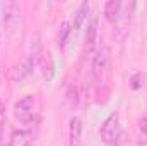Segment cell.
Segmentation results:
<instances>
[{
  "label": "cell",
  "instance_id": "6",
  "mask_svg": "<svg viewBox=\"0 0 147 146\" xmlns=\"http://www.w3.org/2000/svg\"><path fill=\"white\" fill-rule=\"evenodd\" d=\"M96 40H98V16L92 14L91 21L87 23V29H86V45H87V50H91V52L94 50Z\"/></svg>",
  "mask_w": 147,
  "mask_h": 146
},
{
  "label": "cell",
  "instance_id": "4",
  "mask_svg": "<svg viewBox=\"0 0 147 146\" xmlns=\"http://www.w3.org/2000/svg\"><path fill=\"white\" fill-rule=\"evenodd\" d=\"M36 67V64L29 59V57H26L24 60H21L19 64H16L12 69H10V72H9V77H10V81L12 83H22L29 74L33 72V69Z\"/></svg>",
  "mask_w": 147,
  "mask_h": 146
},
{
  "label": "cell",
  "instance_id": "1",
  "mask_svg": "<svg viewBox=\"0 0 147 146\" xmlns=\"http://www.w3.org/2000/svg\"><path fill=\"white\" fill-rule=\"evenodd\" d=\"M2 26L7 35H14L21 26V9L16 2H5L2 10Z\"/></svg>",
  "mask_w": 147,
  "mask_h": 146
},
{
  "label": "cell",
  "instance_id": "11",
  "mask_svg": "<svg viewBox=\"0 0 147 146\" xmlns=\"http://www.w3.org/2000/svg\"><path fill=\"white\" fill-rule=\"evenodd\" d=\"M41 72L46 81H51L55 77V64H53V57L50 53H46V57L41 60Z\"/></svg>",
  "mask_w": 147,
  "mask_h": 146
},
{
  "label": "cell",
  "instance_id": "10",
  "mask_svg": "<svg viewBox=\"0 0 147 146\" xmlns=\"http://www.w3.org/2000/svg\"><path fill=\"white\" fill-rule=\"evenodd\" d=\"M87 12H89V3L87 2H82L77 10H75V17H74V29H80V26L84 24V21L87 19Z\"/></svg>",
  "mask_w": 147,
  "mask_h": 146
},
{
  "label": "cell",
  "instance_id": "5",
  "mask_svg": "<svg viewBox=\"0 0 147 146\" xmlns=\"http://www.w3.org/2000/svg\"><path fill=\"white\" fill-rule=\"evenodd\" d=\"M110 57H111L110 46H101L98 50V53L94 55V60H92V72H94L96 77H99L106 71V67L110 64Z\"/></svg>",
  "mask_w": 147,
  "mask_h": 146
},
{
  "label": "cell",
  "instance_id": "7",
  "mask_svg": "<svg viewBox=\"0 0 147 146\" xmlns=\"http://www.w3.org/2000/svg\"><path fill=\"white\" fill-rule=\"evenodd\" d=\"M31 141V132L26 129H16L10 134V143L9 146H29Z\"/></svg>",
  "mask_w": 147,
  "mask_h": 146
},
{
  "label": "cell",
  "instance_id": "8",
  "mask_svg": "<svg viewBox=\"0 0 147 146\" xmlns=\"http://www.w3.org/2000/svg\"><path fill=\"white\" fill-rule=\"evenodd\" d=\"M120 14H121V3L118 0H110L106 2L105 5V16L110 23H116L120 19Z\"/></svg>",
  "mask_w": 147,
  "mask_h": 146
},
{
  "label": "cell",
  "instance_id": "12",
  "mask_svg": "<svg viewBox=\"0 0 147 146\" xmlns=\"http://www.w3.org/2000/svg\"><path fill=\"white\" fill-rule=\"evenodd\" d=\"M70 31H72L70 23L63 21V23L60 24V31H58V43H60V46H65V43H67V40H69Z\"/></svg>",
  "mask_w": 147,
  "mask_h": 146
},
{
  "label": "cell",
  "instance_id": "2",
  "mask_svg": "<svg viewBox=\"0 0 147 146\" xmlns=\"http://www.w3.org/2000/svg\"><path fill=\"white\" fill-rule=\"evenodd\" d=\"M99 134H101V139H103L106 145H113V143L118 139L120 124H118V115H116V113H111L110 117L103 122V126H101V129H99Z\"/></svg>",
  "mask_w": 147,
  "mask_h": 146
},
{
  "label": "cell",
  "instance_id": "14",
  "mask_svg": "<svg viewBox=\"0 0 147 146\" xmlns=\"http://www.w3.org/2000/svg\"><path fill=\"white\" fill-rule=\"evenodd\" d=\"M140 129L144 131L147 134V117H144V119H140Z\"/></svg>",
  "mask_w": 147,
  "mask_h": 146
},
{
  "label": "cell",
  "instance_id": "3",
  "mask_svg": "<svg viewBox=\"0 0 147 146\" xmlns=\"http://www.w3.org/2000/svg\"><path fill=\"white\" fill-rule=\"evenodd\" d=\"M33 113H34V96L33 95H26L19 102H16V105H14V115L21 122H29L33 119Z\"/></svg>",
  "mask_w": 147,
  "mask_h": 146
},
{
  "label": "cell",
  "instance_id": "13",
  "mask_svg": "<svg viewBox=\"0 0 147 146\" xmlns=\"http://www.w3.org/2000/svg\"><path fill=\"white\" fill-rule=\"evenodd\" d=\"M146 74L144 72H135L132 77H130V88L134 89V91H137V89H140L144 84H146Z\"/></svg>",
  "mask_w": 147,
  "mask_h": 146
},
{
  "label": "cell",
  "instance_id": "9",
  "mask_svg": "<svg viewBox=\"0 0 147 146\" xmlns=\"http://www.w3.org/2000/svg\"><path fill=\"white\" fill-rule=\"evenodd\" d=\"M80 136H82V120L79 117L70 119V145L80 146Z\"/></svg>",
  "mask_w": 147,
  "mask_h": 146
}]
</instances>
